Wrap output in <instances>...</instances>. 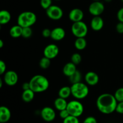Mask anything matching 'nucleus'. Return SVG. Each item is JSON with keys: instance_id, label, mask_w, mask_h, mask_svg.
<instances>
[{"instance_id": "8", "label": "nucleus", "mask_w": 123, "mask_h": 123, "mask_svg": "<svg viewBox=\"0 0 123 123\" xmlns=\"http://www.w3.org/2000/svg\"><path fill=\"white\" fill-rule=\"evenodd\" d=\"M105 11V6L100 1H94L88 7V12L93 16H100Z\"/></svg>"}, {"instance_id": "24", "label": "nucleus", "mask_w": 123, "mask_h": 123, "mask_svg": "<svg viewBox=\"0 0 123 123\" xmlns=\"http://www.w3.org/2000/svg\"><path fill=\"white\" fill-rule=\"evenodd\" d=\"M69 78L70 82L72 84H76V83L80 82L82 80V74L80 71L77 70L72 76L68 77Z\"/></svg>"}, {"instance_id": "38", "label": "nucleus", "mask_w": 123, "mask_h": 123, "mask_svg": "<svg viewBox=\"0 0 123 123\" xmlns=\"http://www.w3.org/2000/svg\"><path fill=\"white\" fill-rule=\"evenodd\" d=\"M22 88L24 90H27L30 89V82H24L22 85Z\"/></svg>"}, {"instance_id": "32", "label": "nucleus", "mask_w": 123, "mask_h": 123, "mask_svg": "<svg viewBox=\"0 0 123 123\" xmlns=\"http://www.w3.org/2000/svg\"><path fill=\"white\" fill-rule=\"evenodd\" d=\"M59 115H60V118H61V119L64 120L65 118H66L68 117L69 116L70 114L69 113H68V111L67 110V109H66L60 111V114H59Z\"/></svg>"}, {"instance_id": "6", "label": "nucleus", "mask_w": 123, "mask_h": 123, "mask_svg": "<svg viewBox=\"0 0 123 123\" xmlns=\"http://www.w3.org/2000/svg\"><path fill=\"white\" fill-rule=\"evenodd\" d=\"M70 115L79 117L84 113V108L82 103L78 100H72L68 102L67 106Z\"/></svg>"}, {"instance_id": "40", "label": "nucleus", "mask_w": 123, "mask_h": 123, "mask_svg": "<svg viewBox=\"0 0 123 123\" xmlns=\"http://www.w3.org/2000/svg\"><path fill=\"white\" fill-rule=\"evenodd\" d=\"M2 80L0 79V88H2Z\"/></svg>"}, {"instance_id": "10", "label": "nucleus", "mask_w": 123, "mask_h": 123, "mask_svg": "<svg viewBox=\"0 0 123 123\" xmlns=\"http://www.w3.org/2000/svg\"><path fill=\"white\" fill-rule=\"evenodd\" d=\"M4 75V81L8 86H14L18 83V75L13 70L7 71Z\"/></svg>"}, {"instance_id": "27", "label": "nucleus", "mask_w": 123, "mask_h": 123, "mask_svg": "<svg viewBox=\"0 0 123 123\" xmlns=\"http://www.w3.org/2000/svg\"><path fill=\"white\" fill-rule=\"evenodd\" d=\"M32 28L31 27H25L23 28L22 34V37L25 38H28L32 36Z\"/></svg>"}, {"instance_id": "33", "label": "nucleus", "mask_w": 123, "mask_h": 123, "mask_svg": "<svg viewBox=\"0 0 123 123\" xmlns=\"http://www.w3.org/2000/svg\"><path fill=\"white\" fill-rule=\"evenodd\" d=\"M42 35L44 38L50 37V36H51V30H50L48 28L43 29L42 32Z\"/></svg>"}, {"instance_id": "9", "label": "nucleus", "mask_w": 123, "mask_h": 123, "mask_svg": "<svg viewBox=\"0 0 123 123\" xmlns=\"http://www.w3.org/2000/svg\"><path fill=\"white\" fill-rule=\"evenodd\" d=\"M60 49L58 46L55 44H49L44 48L43 55L50 60L56 58L58 55Z\"/></svg>"}, {"instance_id": "3", "label": "nucleus", "mask_w": 123, "mask_h": 123, "mask_svg": "<svg viewBox=\"0 0 123 123\" xmlns=\"http://www.w3.org/2000/svg\"><path fill=\"white\" fill-rule=\"evenodd\" d=\"M37 21V16L34 12L30 11L22 12L17 19L18 25L22 28L31 27Z\"/></svg>"}, {"instance_id": "42", "label": "nucleus", "mask_w": 123, "mask_h": 123, "mask_svg": "<svg viewBox=\"0 0 123 123\" xmlns=\"http://www.w3.org/2000/svg\"><path fill=\"white\" fill-rule=\"evenodd\" d=\"M93 1H101V0H93Z\"/></svg>"}, {"instance_id": "12", "label": "nucleus", "mask_w": 123, "mask_h": 123, "mask_svg": "<svg viewBox=\"0 0 123 123\" xmlns=\"http://www.w3.org/2000/svg\"><path fill=\"white\" fill-rule=\"evenodd\" d=\"M84 13L81 9L74 8L71 10L68 14V18L73 22L82 21L84 19Z\"/></svg>"}, {"instance_id": "18", "label": "nucleus", "mask_w": 123, "mask_h": 123, "mask_svg": "<svg viewBox=\"0 0 123 123\" xmlns=\"http://www.w3.org/2000/svg\"><path fill=\"white\" fill-rule=\"evenodd\" d=\"M67 104L68 102H67L66 99L60 97L56 98L54 101V106L59 111L67 109Z\"/></svg>"}, {"instance_id": "37", "label": "nucleus", "mask_w": 123, "mask_h": 123, "mask_svg": "<svg viewBox=\"0 0 123 123\" xmlns=\"http://www.w3.org/2000/svg\"><path fill=\"white\" fill-rule=\"evenodd\" d=\"M117 16V19L118 20H119V22H123V7L120 8V9L118 11Z\"/></svg>"}, {"instance_id": "36", "label": "nucleus", "mask_w": 123, "mask_h": 123, "mask_svg": "<svg viewBox=\"0 0 123 123\" xmlns=\"http://www.w3.org/2000/svg\"><path fill=\"white\" fill-rule=\"evenodd\" d=\"M116 30L118 33L123 34V22H119L116 25Z\"/></svg>"}, {"instance_id": "41", "label": "nucleus", "mask_w": 123, "mask_h": 123, "mask_svg": "<svg viewBox=\"0 0 123 123\" xmlns=\"http://www.w3.org/2000/svg\"><path fill=\"white\" fill-rule=\"evenodd\" d=\"M105 1L106 2H111L112 0H105Z\"/></svg>"}, {"instance_id": "43", "label": "nucleus", "mask_w": 123, "mask_h": 123, "mask_svg": "<svg viewBox=\"0 0 123 123\" xmlns=\"http://www.w3.org/2000/svg\"><path fill=\"white\" fill-rule=\"evenodd\" d=\"M55 1H60V0H55Z\"/></svg>"}, {"instance_id": "4", "label": "nucleus", "mask_w": 123, "mask_h": 123, "mask_svg": "<svg viewBox=\"0 0 123 123\" xmlns=\"http://www.w3.org/2000/svg\"><path fill=\"white\" fill-rule=\"evenodd\" d=\"M70 87L72 95L76 99H84L87 97L89 94L88 86L82 82L72 84Z\"/></svg>"}, {"instance_id": "16", "label": "nucleus", "mask_w": 123, "mask_h": 123, "mask_svg": "<svg viewBox=\"0 0 123 123\" xmlns=\"http://www.w3.org/2000/svg\"><path fill=\"white\" fill-rule=\"evenodd\" d=\"M11 111L7 107L2 106L0 107V123H6L11 118Z\"/></svg>"}, {"instance_id": "31", "label": "nucleus", "mask_w": 123, "mask_h": 123, "mask_svg": "<svg viewBox=\"0 0 123 123\" xmlns=\"http://www.w3.org/2000/svg\"><path fill=\"white\" fill-rule=\"evenodd\" d=\"M6 64L2 60H0V74H4L6 72Z\"/></svg>"}, {"instance_id": "14", "label": "nucleus", "mask_w": 123, "mask_h": 123, "mask_svg": "<svg viewBox=\"0 0 123 123\" xmlns=\"http://www.w3.org/2000/svg\"><path fill=\"white\" fill-rule=\"evenodd\" d=\"M90 26L94 31H100L104 26V20L100 16H94L90 22Z\"/></svg>"}, {"instance_id": "39", "label": "nucleus", "mask_w": 123, "mask_h": 123, "mask_svg": "<svg viewBox=\"0 0 123 123\" xmlns=\"http://www.w3.org/2000/svg\"><path fill=\"white\" fill-rule=\"evenodd\" d=\"M4 46V42L2 40H0V48H2Z\"/></svg>"}, {"instance_id": "20", "label": "nucleus", "mask_w": 123, "mask_h": 123, "mask_svg": "<svg viewBox=\"0 0 123 123\" xmlns=\"http://www.w3.org/2000/svg\"><path fill=\"white\" fill-rule=\"evenodd\" d=\"M12 19L10 13L6 10H2L0 12V24L6 25Z\"/></svg>"}, {"instance_id": "28", "label": "nucleus", "mask_w": 123, "mask_h": 123, "mask_svg": "<svg viewBox=\"0 0 123 123\" xmlns=\"http://www.w3.org/2000/svg\"><path fill=\"white\" fill-rule=\"evenodd\" d=\"M114 96L118 102H123V87L117 89L115 92Z\"/></svg>"}, {"instance_id": "35", "label": "nucleus", "mask_w": 123, "mask_h": 123, "mask_svg": "<svg viewBox=\"0 0 123 123\" xmlns=\"http://www.w3.org/2000/svg\"><path fill=\"white\" fill-rule=\"evenodd\" d=\"M115 111L120 114H123V102H118Z\"/></svg>"}, {"instance_id": "11", "label": "nucleus", "mask_w": 123, "mask_h": 123, "mask_svg": "<svg viewBox=\"0 0 123 123\" xmlns=\"http://www.w3.org/2000/svg\"><path fill=\"white\" fill-rule=\"evenodd\" d=\"M40 115L42 119L46 122H52L56 117V113L53 108L46 106L42 109Z\"/></svg>"}, {"instance_id": "7", "label": "nucleus", "mask_w": 123, "mask_h": 123, "mask_svg": "<svg viewBox=\"0 0 123 123\" xmlns=\"http://www.w3.org/2000/svg\"><path fill=\"white\" fill-rule=\"evenodd\" d=\"M46 13L47 16L53 20H60L62 18L64 14L62 8L56 5H52L48 9L46 10Z\"/></svg>"}, {"instance_id": "15", "label": "nucleus", "mask_w": 123, "mask_h": 123, "mask_svg": "<svg viewBox=\"0 0 123 123\" xmlns=\"http://www.w3.org/2000/svg\"><path fill=\"white\" fill-rule=\"evenodd\" d=\"M66 36V31L62 28L56 27L51 30L50 38L55 41H61Z\"/></svg>"}, {"instance_id": "25", "label": "nucleus", "mask_w": 123, "mask_h": 123, "mask_svg": "<svg viewBox=\"0 0 123 123\" xmlns=\"http://www.w3.org/2000/svg\"><path fill=\"white\" fill-rule=\"evenodd\" d=\"M39 66L42 69H47L50 66V60L44 56L40 60Z\"/></svg>"}, {"instance_id": "21", "label": "nucleus", "mask_w": 123, "mask_h": 123, "mask_svg": "<svg viewBox=\"0 0 123 123\" xmlns=\"http://www.w3.org/2000/svg\"><path fill=\"white\" fill-rule=\"evenodd\" d=\"M35 96V92L31 89L23 91L22 94V99L26 103H29L32 101Z\"/></svg>"}, {"instance_id": "1", "label": "nucleus", "mask_w": 123, "mask_h": 123, "mask_svg": "<svg viewBox=\"0 0 123 123\" xmlns=\"http://www.w3.org/2000/svg\"><path fill=\"white\" fill-rule=\"evenodd\" d=\"M118 102L114 95L104 93L100 95L96 100L98 110L103 114H111L115 111Z\"/></svg>"}, {"instance_id": "22", "label": "nucleus", "mask_w": 123, "mask_h": 123, "mask_svg": "<svg viewBox=\"0 0 123 123\" xmlns=\"http://www.w3.org/2000/svg\"><path fill=\"white\" fill-rule=\"evenodd\" d=\"M74 45L76 49L79 50H82L86 48L87 42L85 37H79V38H76V39L75 40Z\"/></svg>"}, {"instance_id": "30", "label": "nucleus", "mask_w": 123, "mask_h": 123, "mask_svg": "<svg viewBox=\"0 0 123 123\" xmlns=\"http://www.w3.org/2000/svg\"><path fill=\"white\" fill-rule=\"evenodd\" d=\"M52 0H40V6L43 9L47 10L52 6Z\"/></svg>"}, {"instance_id": "23", "label": "nucleus", "mask_w": 123, "mask_h": 123, "mask_svg": "<svg viewBox=\"0 0 123 123\" xmlns=\"http://www.w3.org/2000/svg\"><path fill=\"white\" fill-rule=\"evenodd\" d=\"M72 95V90L71 87L67 86H64L61 87L58 91V96L61 98L67 99Z\"/></svg>"}, {"instance_id": "2", "label": "nucleus", "mask_w": 123, "mask_h": 123, "mask_svg": "<svg viewBox=\"0 0 123 123\" xmlns=\"http://www.w3.org/2000/svg\"><path fill=\"white\" fill-rule=\"evenodd\" d=\"M30 89L35 93H40L46 91L49 87V82L47 78L41 74L35 75L30 80Z\"/></svg>"}, {"instance_id": "5", "label": "nucleus", "mask_w": 123, "mask_h": 123, "mask_svg": "<svg viewBox=\"0 0 123 123\" xmlns=\"http://www.w3.org/2000/svg\"><path fill=\"white\" fill-rule=\"evenodd\" d=\"M71 31L73 36L76 38L85 37L87 35L88 28L86 24L82 20L73 22L71 27Z\"/></svg>"}, {"instance_id": "26", "label": "nucleus", "mask_w": 123, "mask_h": 123, "mask_svg": "<svg viewBox=\"0 0 123 123\" xmlns=\"http://www.w3.org/2000/svg\"><path fill=\"white\" fill-rule=\"evenodd\" d=\"M82 56L79 53H74L71 56V62L74 63L75 65H78L81 62Z\"/></svg>"}, {"instance_id": "34", "label": "nucleus", "mask_w": 123, "mask_h": 123, "mask_svg": "<svg viewBox=\"0 0 123 123\" xmlns=\"http://www.w3.org/2000/svg\"><path fill=\"white\" fill-rule=\"evenodd\" d=\"M83 123H97V121L96 118L92 116H90L86 117L84 120Z\"/></svg>"}, {"instance_id": "13", "label": "nucleus", "mask_w": 123, "mask_h": 123, "mask_svg": "<svg viewBox=\"0 0 123 123\" xmlns=\"http://www.w3.org/2000/svg\"><path fill=\"white\" fill-rule=\"evenodd\" d=\"M85 81L88 85L90 86H94L98 84L99 81V76L98 74L94 72H87L85 75Z\"/></svg>"}, {"instance_id": "17", "label": "nucleus", "mask_w": 123, "mask_h": 123, "mask_svg": "<svg viewBox=\"0 0 123 123\" xmlns=\"http://www.w3.org/2000/svg\"><path fill=\"white\" fill-rule=\"evenodd\" d=\"M76 70V65H75L72 62H67L64 65L62 68L63 74L68 78L72 76Z\"/></svg>"}, {"instance_id": "44", "label": "nucleus", "mask_w": 123, "mask_h": 123, "mask_svg": "<svg viewBox=\"0 0 123 123\" xmlns=\"http://www.w3.org/2000/svg\"><path fill=\"white\" fill-rule=\"evenodd\" d=\"M121 1H122V2H123V0H121Z\"/></svg>"}, {"instance_id": "29", "label": "nucleus", "mask_w": 123, "mask_h": 123, "mask_svg": "<svg viewBox=\"0 0 123 123\" xmlns=\"http://www.w3.org/2000/svg\"><path fill=\"white\" fill-rule=\"evenodd\" d=\"M62 123H79V119L78 117L72 116V115H69L68 117L63 120Z\"/></svg>"}, {"instance_id": "19", "label": "nucleus", "mask_w": 123, "mask_h": 123, "mask_svg": "<svg viewBox=\"0 0 123 123\" xmlns=\"http://www.w3.org/2000/svg\"><path fill=\"white\" fill-rule=\"evenodd\" d=\"M23 28L20 26V25H14L10 28L9 31L10 35L12 37L14 38H19V37H21L22 34Z\"/></svg>"}]
</instances>
